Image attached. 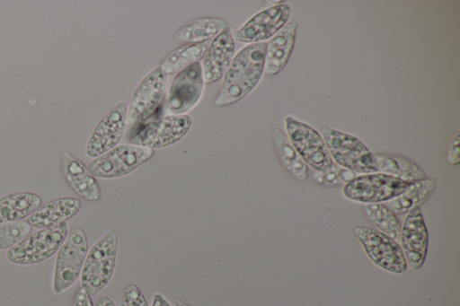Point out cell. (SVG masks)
<instances>
[{"label":"cell","instance_id":"277c9868","mask_svg":"<svg viewBox=\"0 0 460 306\" xmlns=\"http://www.w3.org/2000/svg\"><path fill=\"white\" fill-rule=\"evenodd\" d=\"M87 252L84 230L80 226L73 227L56 255L52 282L55 293L67 290L80 277Z\"/></svg>","mask_w":460,"mask_h":306},{"label":"cell","instance_id":"5b68a950","mask_svg":"<svg viewBox=\"0 0 460 306\" xmlns=\"http://www.w3.org/2000/svg\"><path fill=\"white\" fill-rule=\"evenodd\" d=\"M67 233L66 222L31 232L7 250L6 258L16 265L40 263L58 252Z\"/></svg>","mask_w":460,"mask_h":306},{"label":"cell","instance_id":"603a6c76","mask_svg":"<svg viewBox=\"0 0 460 306\" xmlns=\"http://www.w3.org/2000/svg\"><path fill=\"white\" fill-rule=\"evenodd\" d=\"M436 182L431 179H423L411 182L398 197L384 203L394 214H403L415 207H420L433 194Z\"/></svg>","mask_w":460,"mask_h":306},{"label":"cell","instance_id":"1f68e13d","mask_svg":"<svg viewBox=\"0 0 460 306\" xmlns=\"http://www.w3.org/2000/svg\"><path fill=\"white\" fill-rule=\"evenodd\" d=\"M95 306H117L108 296H102L98 299Z\"/></svg>","mask_w":460,"mask_h":306},{"label":"cell","instance_id":"d6986e66","mask_svg":"<svg viewBox=\"0 0 460 306\" xmlns=\"http://www.w3.org/2000/svg\"><path fill=\"white\" fill-rule=\"evenodd\" d=\"M81 206L82 202L79 198H57L42 204L26 219V222L39 230L53 227L74 217Z\"/></svg>","mask_w":460,"mask_h":306},{"label":"cell","instance_id":"3957f363","mask_svg":"<svg viewBox=\"0 0 460 306\" xmlns=\"http://www.w3.org/2000/svg\"><path fill=\"white\" fill-rule=\"evenodd\" d=\"M321 131L329 153L338 165L358 174L378 172L374 153L358 138L327 126Z\"/></svg>","mask_w":460,"mask_h":306},{"label":"cell","instance_id":"f546056e","mask_svg":"<svg viewBox=\"0 0 460 306\" xmlns=\"http://www.w3.org/2000/svg\"><path fill=\"white\" fill-rule=\"evenodd\" d=\"M71 306H94L91 296L81 287L74 296Z\"/></svg>","mask_w":460,"mask_h":306},{"label":"cell","instance_id":"83f0119b","mask_svg":"<svg viewBox=\"0 0 460 306\" xmlns=\"http://www.w3.org/2000/svg\"><path fill=\"white\" fill-rule=\"evenodd\" d=\"M119 306H148V303L139 287L131 284L126 287Z\"/></svg>","mask_w":460,"mask_h":306},{"label":"cell","instance_id":"7402d4cb","mask_svg":"<svg viewBox=\"0 0 460 306\" xmlns=\"http://www.w3.org/2000/svg\"><path fill=\"white\" fill-rule=\"evenodd\" d=\"M374 156L380 173L409 182L426 179L424 170L406 156L389 153H375Z\"/></svg>","mask_w":460,"mask_h":306},{"label":"cell","instance_id":"484cf974","mask_svg":"<svg viewBox=\"0 0 460 306\" xmlns=\"http://www.w3.org/2000/svg\"><path fill=\"white\" fill-rule=\"evenodd\" d=\"M363 213L366 218L374 224L381 232L399 239L402 223L395 214H394L384 203L366 204L363 206Z\"/></svg>","mask_w":460,"mask_h":306},{"label":"cell","instance_id":"d6a6232c","mask_svg":"<svg viewBox=\"0 0 460 306\" xmlns=\"http://www.w3.org/2000/svg\"><path fill=\"white\" fill-rule=\"evenodd\" d=\"M172 306H190L186 301L176 298L173 300V305Z\"/></svg>","mask_w":460,"mask_h":306},{"label":"cell","instance_id":"f1b7e54d","mask_svg":"<svg viewBox=\"0 0 460 306\" xmlns=\"http://www.w3.org/2000/svg\"><path fill=\"white\" fill-rule=\"evenodd\" d=\"M460 134L457 131L452 137L447 153V162L451 165H457L460 162L459 150Z\"/></svg>","mask_w":460,"mask_h":306},{"label":"cell","instance_id":"4dcf8cb0","mask_svg":"<svg viewBox=\"0 0 460 306\" xmlns=\"http://www.w3.org/2000/svg\"><path fill=\"white\" fill-rule=\"evenodd\" d=\"M151 306H172L166 298L157 293L153 295Z\"/></svg>","mask_w":460,"mask_h":306},{"label":"cell","instance_id":"8992f818","mask_svg":"<svg viewBox=\"0 0 460 306\" xmlns=\"http://www.w3.org/2000/svg\"><path fill=\"white\" fill-rule=\"evenodd\" d=\"M287 136L305 163L317 172H327L333 166L322 135L311 126L291 117L285 118Z\"/></svg>","mask_w":460,"mask_h":306},{"label":"cell","instance_id":"44dd1931","mask_svg":"<svg viewBox=\"0 0 460 306\" xmlns=\"http://www.w3.org/2000/svg\"><path fill=\"white\" fill-rule=\"evenodd\" d=\"M42 205L41 197L31 192H13L0 197V223L22 221Z\"/></svg>","mask_w":460,"mask_h":306},{"label":"cell","instance_id":"9a60e30c","mask_svg":"<svg viewBox=\"0 0 460 306\" xmlns=\"http://www.w3.org/2000/svg\"><path fill=\"white\" fill-rule=\"evenodd\" d=\"M407 266L420 269L426 259L429 233L420 207L407 213L401 227L400 237Z\"/></svg>","mask_w":460,"mask_h":306},{"label":"cell","instance_id":"5bb4252c","mask_svg":"<svg viewBox=\"0 0 460 306\" xmlns=\"http://www.w3.org/2000/svg\"><path fill=\"white\" fill-rule=\"evenodd\" d=\"M127 127V106L119 102L96 125L85 148L89 157L96 158L117 146Z\"/></svg>","mask_w":460,"mask_h":306},{"label":"cell","instance_id":"cb8c5ba5","mask_svg":"<svg viewBox=\"0 0 460 306\" xmlns=\"http://www.w3.org/2000/svg\"><path fill=\"white\" fill-rule=\"evenodd\" d=\"M272 142L277 156L286 171L295 179L304 181L308 177V166L296 153L287 134L276 127Z\"/></svg>","mask_w":460,"mask_h":306},{"label":"cell","instance_id":"ac0fdd59","mask_svg":"<svg viewBox=\"0 0 460 306\" xmlns=\"http://www.w3.org/2000/svg\"><path fill=\"white\" fill-rule=\"evenodd\" d=\"M297 22L291 21L266 42L264 74H278L288 64L294 49Z\"/></svg>","mask_w":460,"mask_h":306},{"label":"cell","instance_id":"52a82bcc","mask_svg":"<svg viewBox=\"0 0 460 306\" xmlns=\"http://www.w3.org/2000/svg\"><path fill=\"white\" fill-rule=\"evenodd\" d=\"M154 153V149L149 147L133 144H119L93 158L88 163L87 168L97 178H120L128 175L146 162Z\"/></svg>","mask_w":460,"mask_h":306},{"label":"cell","instance_id":"6da1fadb","mask_svg":"<svg viewBox=\"0 0 460 306\" xmlns=\"http://www.w3.org/2000/svg\"><path fill=\"white\" fill-rule=\"evenodd\" d=\"M265 49V41L249 44L234 56L215 99L217 107L238 102L257 86L264 73Z\"/></svg>","mask_w":460,"mask_h":306},{"label":"cell","instance_id":"9c48e42d","mask_svg":"<svg viewBox=\"0 0 460 306\" xmlns=\"http://www.w3.org/2000/svg\"><path fill=\"white\" fill-rule=\"evenodd\" d=\"M191 124V117L186 114L152 118L136 125L130 142L152 149L166 147L180 141L188 133Z\"/></svg>","mask_w":460,"mask_h":306},{"label":"cell","instance_id":"4fadbf2b","mask_svg":"<svg viewBox=\"0 0 460 306\" xmlns=\"http://www.w3.org/2000/svg\"><path fill=\"white\" fill-rule=\"evenodd\" d=\"M290 8L286 4L268 7L241 26L234 34V39L242 43H259L270 39L287 23Z\"/></svg>","mask_w":460,"mask_h":306},{"label":"cell","instance_id":"7a4b0ae2","mask_svg":"<svg viewBox=\"0 0 460 306\" xmlns=\"http://www.w3.org/2000/svg\"><path fill=\"white\" fill-rule=\"evenodd\" d=\"M118 249L119 232L112 229L88 249L80 283L90 296L101 293L111 280L116 268Z\"/></svg>","mask_w":460,"mask_h":306},{"label":"cell","instance_id":"e0dca14e","mask_svg":"<svg viewBox=\"0 0 460 306\" xmlns=\"http://www.w3.org/2000/svg\"><path fill=\"white\" fill-rule=\"evenodd\" d=\"M61 171L68 186L81 198L96 202L101 198V189L95 177L87 166L69 152L61 155Z\"/></svg>","mask_w":460,"mask_h":306},{"label":"cell","instance_id":"d4e9b609","mask_svg":"<svg viewBox=\"0 0 460 306\" xmlns=\"http://www.w3.org/2000/svg\"><path fill=\"white\" fill-rule=\"evenodd\" d=\"M210 41L197 44H186L171 52L164 60L161 68L169 76L177 74L191 64L199 62Z\"/></svg>","mask_w":460,"mask_h":306},{"label":"cell","instance_id":"4316f807","mask_svg":"<svg viewBox=\"0 0 460 306\" xmlns=\"http://www.w3.org/2000/svg\"><path fill=\"white\" fill-rule=\"evenodd\" d=\"M31 229L26 221L0 223V250L13 248L30 234Z\"/></svg>","mask_w":460,"mask_h":306},{"label":"cell","instance_id":"7c38bea8","mask_svg":"<svg viewBox=\"0 0 460 306\" xmlns=\"http://www.w3.org/2000/svg\"><path fill=\"white\" fill-rule=\"evenodd\" d=\"M353 231L367 255L377 267L395 274L406 270L407 263L396 240L366 226H356Z\"/></svg>","mask_w":460,"mask_h":306},{"label":"cell","instance_id":"2e32d148","mask_svg":"<svg viewBox=\"0 0 460 306\" xmlns=\"http://www.w3.org/2000/svg\"><path fill=\"white\" fill-rule=\"evenodd\" d=\"M234 39L230 29L223 31L210 41L201 64L205 83H214L224 76L234 57Z\"/></svg>","mask_w":460,"mask_h":306},{"label":"cell","instance_id":"ffe728a7","mask_svg":"<svg viewBox=\"0 0 460 306\" xmlns=\"http://www.w3.org/2000/svg\"><path fill=\"white\" fill-rule=\"evenodd\" d=\"M230 23L223 18L199 17L181 27L176 31L174 39L183 45L211 41L223 31L230 29Z\"/></svg>","mask_w":460,"mask_h":306},{"label":"cell","instance_id":"30bf717a","mask_svg":"<svg viewBox=\"0 0 460 306\" xmlns=\"http://www.w3.org/2000/svg\"><path fill=\"white\" fill-rule=\"evenodd\" d=\"M411 183L380 172L362 174L346 183L342 193L360 203H385L400 196Z\"/></svg>","mask_w":460,"mask_h":306},{"label":"cell","instance_id":"8fae6325","mask_svg":"<svg viewBox=\"0 0 460 306\" xmlns=\"http://www.w3.org/2000/svg\"><path fill=\"white\" fill-rule=\"evenodd\" d=\"M205 82L201 64L196 62L179 72L172 81L164 101L166 115H185L200 101Z\"/></svg>","mask_w":460,"mask_h":306},{"label":"cell","instance_id":"ba28073f","mask_svg":"<svg viewBox=\"0 0 460 306\" xmlns=\"http://www.w3.org/2000/svg\"><path fill=\"white\" fill-rule=\"evenodd\" d=\"M168 78L160 66L142 78L127 107V126L139 125L154 115L165 96Z\"/></svg>","mask_w":460,"mask_h":306}]
</instances>
